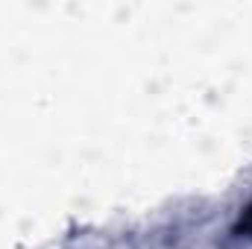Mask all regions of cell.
<instances>
[{
  "instance_id": "6da1fadb",
  "label": "cell",
  "mask_w": 252,
  "mask_h": 249,
  "mask_svg": "<svg viewBox=\"0 0 252 249\" xmlns=\"http://www.w3.org/2000/svg\"><path fill=\"white\" fill-rule=\"evenodd\" d=\"M244 229H247V232H252V208H250V214H247V220H244Z\"/></svg>"
}]
</instances>
